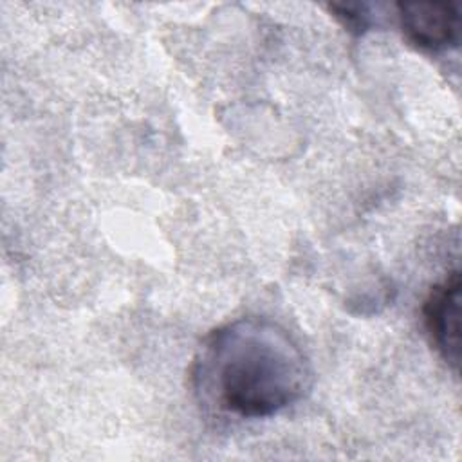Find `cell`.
Segmentation results:
<instances>
[{
    "label": "cell",
    "mask_w": 462,
    "mask_h": 462,
    "mask_svg": "<svg viewBox=\"0 0 462 462\" xmlns=\"http://www.w3.org/2000/svg\"><path fill=\"white\" fill-rule=\"evenodd\" d=\"M314 372L300 343L276 321L238 318L211 330L191 365L202 404L242 419H263L300 402Z\"/></svg>",
    "instance_id": "cell-1"
},
{
    "label": "cell",
    "mask_w": 462,
    "mask_h": 462,
    "mask_svg": "<svg viewBox=\"0 0 462 462\" xmlns=\"http://www.w3.org/2000/svg\"><path fill=\"white\" fill-rule=\"evenodd\" d=\"M397 18L404 38L417 49L439 52L460 42V11L453 2H399Z\"/></svg>",
    "instance_id": "cell-2"
},
{
    "label": "cell",
    "mask_w": 462,
    "mask_h": 462,
    "mask_svg": "<svg viewBox=\"0 0 462 462\" xmlns=\"http://www.w3.org/2000/svg\"><path fill=\"white\" fill-rule=\"evenodd\" d=\"M460 273L455 269L430 291L422 305L426 334L453 372L460 365Z\"/></svg>",
    "instance_id": "cell-3"
},
{
    "label": "cell",
    "mask_w": 462,
    "mask_h": 462,
    "mask_svg": "<svg viewBox=\"0 0 462 462\" xmlns=\"http://www.w3.org/2000/svg\"><path fill=\"white\" fill-rule=\"evenodd\" d=\"M328 9L354 34H363L372 25L370 11L365 4H330Z\"/></svg>",
    "instance_id": "cell-4"
}]
</instances>
